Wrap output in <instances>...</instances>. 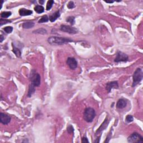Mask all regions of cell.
Returning <instances> with one entry per match:
<instances>
[{"label":"cell","instance_id":"5bb4252c","mask_svg":"<svg viewBox=\"0 0 143 143\" xmlns=\"http://www.w3.org/2000/svg\"><path fill=\"white\" fill-rule=\"evenodd\" d=\"M61 16V13H60V11H57L54 13H53V14L50 15L49 16V20H50V22H54L55 21H56V20L58 19L59 17Z\"/></svg>","mask_w":143,"mask_h":143},{"label":"cell","instance_id":"9a60e30c","mask_svg":"<svg viewBox=\"0 0 143 143\" xmlns=\"http://www.w3.org/2000/svg\"><path fill=\"white\" fill-rule=\"evenodd\" d=\"M34 25H35L34 22H33V21H29L23 23L22 25V26L24 29H29L33 28V27L34 26Z\"/></svg>","mask_w":143,"mask_h":143},{"label":"cell","instance_id":"d4e9b609","mask_svg":"<svg viewBox=\"0 0 143 143\" xmlns=\"http://www.w3.org/2000/svg\"><path fill=\"white\" fill-rule=\"evenodd\" d=\"M134 121V117L132 115H127L126 116L125 118V122L129 124V123L132 122Z\"/></svg>","mask_w":143,"mask_h":143},{"label":"cell","instance_id":"ac0fdd59","mask_svg":"<svg viewBox=\"0 0 143 143\" xmlns=\"http://www.w3.org/2000/svg\"><path fill=\"white\" fill-rule=\"evenodd\" d=\"M35 11L38 13H41L44 12V7L41 5H36L34 7Z\"/></svg>","mask_w":143,"mask_h":143},{"label":"cell","instance_id":"2e32d148","mask_svg":"<svg viewBox=\"0 0 143 143\" xmlns=\"http://www.w3.org/2000/svg\"><path fill=\"white\" fill-rule=\"evenodd\" d=\"M35 92V87L33 85V84L30 83L29 84V90H28V92H27V97L29 98L31 97V96L34 94Z\"/></svg>","mask_w":143,"mask_h":143},{"label":"cell","instance_id":"ba28073f","mask_svg":"<svg viewBox=\"0 0 143 143\" xmlns=\"http://www.w3.org/2000/svg\"><path fill=\"white\" fill-rule=\"evenodd\" d=\"M109 122H110V121L108 120V118L107 116L106 118V119L104 120V122L101 124V125L100 126L99 128H98L97 129V130L96 131L95 135H96V136H99V135H102L101 134V133H102V132L104 131V130L107 128L109 124Z\"/></svg>","mask_w":143,"mask_h":143},{"label":"cell","instance_id":"ffe728a7","mask_svg":"<svg viewBox=\"0 0 143 143\" xmlns=\"http://www.w3.org/2000/svg\"><path fill=\"white\" fill-rule=\"evenodd\" d=\"M49 20V17L47 15H45L40 18L39 20L38 21V23H39V24H41V23H45V22H47Z\"/></svg>","mask_w":143,"mask_h":143},{"label":"cell","instance_id":"4316f807","mask_svg":"<svg viewBox=\"0 0 143 143\" xmlns=\"http://www.w3.org/2000/svg\"><path fill=\"white\" fill-rule=\"evenodd\" d=\"M67 131L69 134H73L74 131V129L73 126L72 125H69L68 126Z\"/></svg>","mask_w":143,"mask_h":143},{"label":"cell","instance_id":"f1b7e54d","mask_svg":"<svg viewBox=\"0 0 143 143\" xmlns=\"http://www.w3.org/2000/svg\"><path fill=\"white\" fill-rule=\"evenodd\" d=\"M112 130H113V129H111V131L110 132H109L108 135H107V138H106V140L104 141V143H108V142H110V140L111 138V136H112V133H111Z\"/></svg>","mask_w":143,"mask_h":143},{"label":"cell","instance_id":"30bf717a","mask_svg":"<svg viewBox=\"0 0 143 143\" xmlns=\"http://www.w3.org/2000/svg\"><path fill=\"white\" fill-rule=\"evenodd\" d=\"M119 83H118L117 81H113V82H110L107 83L106 86V90H107V91L108 93H110L111 90L113 89H118L119 88Z\"/></svg>","mask_w":143,"mask_h":143},{"label":"cell","instance_id":"e575fe53","mask_svg":"<svg viewBox=\"0 0 143 143\" xmlns=\"http://www.w3.org/2000/svg\"><path fill=\"white\" fill-rule=\"evenodd\" d=\"M1 9H2V4H3V3L4 2V1H2V0H1Z\"/></svg>","mask_w":143,"mask_h":143},{"label":"cell","instance_id":"7402d4cb","mask_svg":"<svg viewBox=\"0 0 143 143\" xmlns=\"http://www.w3.org/2000/svg\"><path fill=\"white\" fill-rule=\"evenodd\" d=\"M66 21L69 22L71 25H74L75 24V17L74 16H68L66 18Z\"/></svg>","mask_w":143,"mask_h":143},{"label":"cell","instance_id":"44dd1931","mask_svg":"<svg viewBox=\"0 0 143 143\" xmlns=\"http://www.w3.org/2000/svg\"><path fill=\"white\" fill-rule=\"evenodd\" d=\"M12 15V12L10 11H4L2 12L1 13V16L2 18H8Z\"/></svg>","mask_w":143,"mask_h":143},{"label":"cell","instance_id":"277c9868","mask_svg":"<svg viewBox=\"0 0 143 143\" xmlns=\"http://www.w3.org/2000/svg\"><path fill=\"white\" fill-rule=\"evenodd\" d=\"M29 79H30L31 84H33L35 87H39L40 85L41 77L35 69H33L31 71Z\"/></svg>","mask_w":143,"mask_h":143},{"label":"cell","instance_id":"8992f818","mask_svg":"<svg viewBox=\"0 0 143 143\" xmlns=\"http://www.w3.org/2000/svg\"><path fill=\"white\" fill-rule=\"evenodd\" d=\"M61 31L64 32V33H67L69 34H76L78 33V29L76 28V27H74L72 26L69 25H61V28H60Z\"/></svg>","mask_w":143,"mask_h":143},{"label":"cell","instance_id":"4fadbf2b","mask_svg":"<svg viewBox=\"0 0 143 143\" xmlns=\"http://www.w3.org/2000/svg\"><path fill=\"white\" fill-rule=\"evenodd\" d=\"M18 13L21 16H29L33 14V11L30 10H27L25 8H21L18 11Z\"/></svg>","mask_w":143,"mask_h":143},{"label":"cell","instance_id":"3957f363","mask_svg":"<svg viewBox=\"0 0 143 143\" xmlns=\"http://www.w3.org/2000/svg\"><path fill=\"white\" fill-rule=\"evenodd\" d=\"M143 78V72L140 68H138L133 76V83L132 87H135L136 85L139 84L141 82Z\"/></svg>","mask_w":143,"mask_h":143},{"label":"cell","instance_id":"6da1fadb","mask_svg":"<svg viewBox=\"0 0 143 143\" xmlns=\"http://www.w3.org/2000/svg\"><path fill=\"white\" fill-rule=\"evenodd\" d=\"M72 41L73 40L70 38L58 36H50L48 39V42L52 45H62Z\"/></svg>","mask_w":143,"mask_h":143},{"label":"cell","instance_id":"484cf974","mask_svg":"<svg viewBox=\"0 0 143 143\" xmlns=\"http://www.w3.org/2000/svg\"><path fill=\"white\" fill-rule=\"evenodd\" d=\"M13 27L12 26H6L3 28V30H4V31L7 34H10L13 31Z\"/></svg>","mask_w":143,"mask_h":143},{"label":"cell","instance_id":"f546056e","mask_svg":"<svg viewBox=\"0 0 143 143\" xmlns=\"http://www.w3.org/2000/svg\"><path fill=\"white\" fill-rule=\"evenodd\" d=\"M82 143H89V141L88 139H87V137H85V136H84V137H83L82 138Z\"/></svg>","mask_w":143,"mask_h":143},{"label":"cell","instance_id":"4dcf8cb0","mask_svg":"<svg viewBox=\"0 0 143 143\" xmlns=\"http://www.w3.org/2000/svg\"><path fill=\"white\" fill-rule=\"evenodd\" d=\"M101 135H100L99 136H98V137L97 138L96 140L94 141V143H100V138L101 137Z\"/></svg>","mask_w":143,"mask_h":143},{"label":"cell","instance_id":"7a4b0ae2","mask_svg":"<svg viewBox=\"0 0 143 143\" xmlns=\"http://www.w3.org/2000/svg\"><path fill=\"white\" fill-rule=\"evenodd\" d=\"M96 116V111L92 107H87L84 111L83 119L87 122H92Z\"/></svg>","mask_w":143,"mask_h":143},{"label":"cell","instance_id":"7c38bea8","mask_svg":"<svg viewBox=\"0 0 143 143\" xmlns=\"http://www.w3.org/2000/svg\"><path fill=\"white\" fill-rule=\"evenodd\" d=\"M127 100L124 98H120L116 103V108L123 109L127 106Z\"/></svg>","mask_w":143,"mask_h":143},{"label":"cell","instance_id":"9c48e42d","mask_svg":"<svg viewBox=\"0 0 143 143\" xmlns=\"http://www.w3.org/2000/svg\"><path fill=\"white\" fill-rule=\"evenodd\" d=\"M67 64L72 70H75L78 67L77 60L74 57H68L67 60Z\"/></svg>","mask_w":143,"mask_h":143},{"label":"cell","instance_id":"603a6c76","mask_svg":"<svg viewBox=\"0 0 143 143\" xmlns=\"http://www.w3.org/2000/svg\"><path fill=\"white\" fill-rule=\"evenodd\" d=\"M11 22H12L11 20L1 18V19H0V26H2L4 25L9 24V23H11Z\"/></svg>","mask_w":143,"mask_h":143},{"label":"cell","instance_id":"e0dca14e","mask_svg":"<svg viewBox=\"0 0 143 143\" xmlns=\"http://www.w3.org/2000/svg\"><path fill=\"white\" fill-rule=\"evenodd\" d=\"M12 48H13L12 52H13V53H14L15 55H16V57H17V58L21 57V50H20L18 48H17L13 43H12Z\"/></svg>","mask_w":143,"mask_h":143},{"label":"cell","instance_id":"1f68e13d","mask_svg":"<svg viewBox=\"0 0 143 143\" xmlns=\"http://www.w3.org/2000/svg\"><path fill=\"white\" fill-rule=\"evenodd\" d=\"M4 35H0V42L2 43V41L4 40Z\"/></svg>","mask_w":143,"mask_h":143},{"label":"cell","instance_id":"5b68a950","mask_svg":"<svg viewBox=\"0 0 143 143\" xmlns=\"http://www.w3.org/2000/svg\"><path fill=\"white\" fill-rule=\"evenodd\" d=\"M127 142L129 143H139L143 142V137L140 134L138 133H134L131 134L127 139Z\"/></svg>","mask_w":143,"mask_h":143},{"label":"cell","instance_id":"836d02e7","mask_svg":"<svg viewBox=\"0 0 143 143\" xmlns=\"http://www.w3.org/2000/svg\"><path fill=\"white\" fill-rule=\"evenodd\" d=\"M104 2H106V3H108V4H113V3L115 2L114 1H104Z\"/></svg>","mask_w":143,"mask_h":143},{"label":"cell","instance_id":"cb8c5ba5","mask_svg":"<svg viewBox=\"0 0 143 143\" xmlns=\"http://www.w3.org/2000/svg\"><path fill=\"white\" fill-rule=\"evenodd\" d=\"M54 4V1L53 0H49V1H48L47 4V7H46V9H47V11H49L53 7V4Z\"/></svg>","mask_w":143,"mask_h":143},{"label":"cell","instance_id":"8fae6325","mask_svg":"<svg viewBox=\"0 0 143 143\" xmlns=\"http://www.w3.org/2000/svg\"><path fill=\"white\" fill-rule=\"evenodd\" d=\"M11 117L9 115L5 113H0V122L4 125H7L11 122Z\"/></svg>","mask_w":143,"mask_h":143},{"label":"cell","instance_id":"52a82bcc","mask_svg":"<svg viewBox=\"0 0 143 143\" xmlns=\"http://www.w3.org/2000/svg\"><path fill=\"white\" fill-rule=\"evenodd\" d=\"M129 61V56L126 54L121 51H118L114 61L116 63L127 62Z\"/></svg>","mask_w":143,"mask_h":143},{"label":"cell","instance_id":"d6986e66","mask_svg":"<svg viewBox=\"0 0 143 143\" xmlns=\"http://www.w3.org/2000/svg\"><path fill=\"white\" fill-rule=\"evenodd\" d=\"M33 33L34 34H41V35H45L47 34V30L45 29L40 28L39 29H37L36 30L33 31Z\"/></svg>","mask_w":143,"mask_h":143},{"label":"cell","instance_id":"d6a6232c","mask_svg":"<svg viewBox=\"0 0 143 143\" xmlns=\"http://www.w3.org/2000/svg\"><path fill=\"white\" fill-rule=\"evenodd\" d=\"M39 2L40 4H44V3L45 2V1H44V0H40Z\"/></svg>","mask_w":143,"mask_h":143},{"label":"cell","instance_id":"83f0119b","mask_svg":"<svg viewBox=\"0 0 143 143\" xmlns=\"http://www.w3.org/2000/svg\"><path fill=\"white\" fill-rule=\"evenodd\" d=\"M75 7H76V6H75L74 3L72 1H69V2H68V4H67V7L69 9H73V8H74Z\"/></svg>","mask_w":143,"mask_h":143}]
</instances>
